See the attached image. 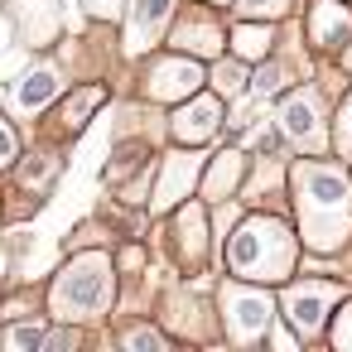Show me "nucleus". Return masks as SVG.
Returning a JSON list of instances; mask_svg holds the SVG:
<instances>
[{"mask_svg":"<svg viewBox=\"0 0 352 352\" xmlns=\"http://www.w3.org/2000/svg\"><path fill=\"white\" fill-rule=\"evenodd\" d=\"M58 92H63V73H58L54 63H34V68H25L20 82L10 87V107H15L20 116H39Z\"/></svg>","mask_w":352,"mask_h":352,"instance_id":"nucleus-7","label":"nucleus"},{"mask_svg":"<svg viewBox=\"0 0 352 352\" xmlns=\"http://www.w3.org/2000/svg\"><path fill=\"white\" fill-rule=\"evenodd\" d=\"M236 179H241V155H236V150H227V155H217V164H212V174H208L203 193H208V198H222Z\"/></svg>","mask_w":352,"mask_h":352,"instance_id":"nucleus-15","label":"nucleus"},{"mask_svg":"<svg viewBox=\"0 0 352 352\" xmlns=\"http://www.w3.org/2000/svg\"><path fill=\"white\" fill-rule=\"evenodd\" d=\"M338 294H342V289H338V285H328V280L289 285V289H285V318L294 323V333H299V338H314V333L323 328V309H328Z\"/></svg>","mask_w":352,"mask_h":352,"instance_id":"nucleus-6","label":"nucleus"},{"mask_svg":"<svg viewBox=\"0 0 352 352\" xmlns=\"http://www.w3.org/2000/svg\"><path fill=\"white\" fill-rule=\"evenodd\" d=\"M203 82H208L203 63H198L193 54L184 58V49H179V58H150V63H145L140 92H145L150 102H188Z\"/></svg>","mask_w":352,"mask_h":352,"instance_id":"nucleus-4","label":"nucleus"},{"mask_svg":"<svg viewBox=\"0 0 352 352\" xmlns=\"http://www.w3.org/2000/svg\"><path fill=\"white\" fill-rule=\"evenodd\" d=\"M299 227L314 251H333L352 232V179L338 164H299L294 169Z\"/></svg>","mask_w":352,"mask_h":352,"instance_id":"nucleus-1","label":"nucleus"},{"mask_svg":"<svg viewBox=\"0 0 352 352\" xmlns=\"http://www.w3.org/2000/svg\"><path fill=\"white\" fill-rule=\"evenodd\" d=\"M333 342L338 347H352V304L338 314V328H333Z\"/></svg>","mask_w":352,"mask_h":352,"instance_id":"nucleus-24","label":"nucleus"},{"mask_svg":"<svg viewBox=\"0 0 352 352\" xmlns=\"http://www.w3.org/2000/svg\"><path fill=\"white\" fill-rule=\"evenodd\" d=\"M294 236L285 222L275 217H251L232 241H227V265L241 275V280H285L294 270Z\"/></svg>","mask_w":352,"mask_h":352,"instance_id":"nucleus-2","label":"nucleus"},{"mask_svg":"<svg viewBox=\"0 0 352 352\" xmlns=\"http://www.w3.org/2000/svg\"><path fill=\"white\" fill-rule=\"evenodd\" d=\"M82 6H87L97 20H116V15L126 10V0H82Z\"/></svg>","mask_w":352,"mask_h":352,"instance_id":"nucleus-22","label":"nucleus"},{"mask_svg":"<svg viewBox=\"0 0 352 352\" xmlns=\"http://www.w3.org/2000/svg\"><path fill=\"white\" fill-rule=\"evenodd\" d=\"M121 342H126V347H164L169 338H164L160 328H131V333H126Z\"/></svg>","mask_w":352,"mask_h":352,"instance_id":"nucleus-20","label":"nucleus"},{"mask_svg":"<svg viewBox=\"0 0 352 352\" xmlns=\"http://www.w3.org/2000/svg\"><path fill=\"white\" fill-rule=\"evenodd\" d=\"M169 44L184 49V54H203V58H212V54L222 49V30H217V20H212L208 10H188V20L174 30Z\"/></svg>","mask_w":352,"mask_h":352,"instance_id":"nucleus-13","label":"nucleus"},{"mask_svg":"<svg viewBox=\"0 0 352 352\" xmlns=\"http://www.w3.org/2000/svg\"><path fill=\"white\" fill-rule=\"evenodd\" d=\"M198 169H203V160L188 150H174V155H164V179H160V188H155V208H174L193 184H198Z\"/></svg>","mask_w":352,"mask_h":352,"instance_id":"nucleus-11","label":"nucleus"},{"mask_svg":"<svg viewBox=\"0 0 352 352\" xmlns=\"http://www.w3.org/2000/svg\"><path fill=\"white\" fill-rule=\"evenodd\" d=\"M111 289H116V270H111V256L102 251H82L54 285H49V309L54 318H102L107 304H111Z\"/></svg>","mask_w":352,"mask_h":352,"instance_id":"nucleus-3","label":"nucleus"},{"mask_svg":"<svg viewBox=\"0 0 352 352\" xmlns=\"http://www.w3.org/2000/svg\"><path fill=\"white\" fill-rule=\"evenodd\" d=\"M280 131L294 140V145H323V126H318V97L314 92H294V97H285V107H280Z\"/></svg>","mask_w":352,"mask_h":352,"instance_id":"nucleus-9","label":"nucleus"},{"mask_svg":"<svg viewBox=\"0 0 352 352\" xmlns=\"http://www.w3.org/2000/svg\"><path fill=\"white\" fill-rule=\"evenodd\" d=\"M289 10V0H236V15L241 20H275Z\"/></svg>","mask_w":352,"mask_h":352,"instance_id":"nucleus-17","label":"nucleus"},{"mask_svg":"<svg viewBox=\"0 0 352 352\" xmlns=\"http://www.w3.org/2000/svg\"><path fill=\"white\" fill-rule=\"evenodd\" d=\"M217 126H222V102L217 97H203V92H193L188 102H179V111L169 121V131H174L179 145H198V140L217 135Z\"/></svg>","mask_w":352,"mask_h":352,"instance_id":"nucleus-8","label":"nucleus"},{"mask_svg":"<svg viewBox=\"0 0 352 352\" xmlns=\"http://www.w3.org/2000/svg\"><path fill=\"white\" fill-rule=\"evenodd\" d=\"M97 102H102V92H97V87H92V92H82L78 102H68V111H63V131H78V126H82V116H87Z\"/></svg>","mask_w":352,"mask_h":352,"instance_id":"nucleus-19","label":"nucleus"},{"mask_svg":"<svg viewBox=\"0 0 352 352\" xmlns=\"http://www.w3.org/2000/svg\"><path fill=\"white\" fill-rule=\"evenodd\" d=\"M222 314H227V338H232V342H256V338H265L275 304H270V294H261V289L222 285Z\"/></svg>","mask_w":352,"mask_h":352,"instance_id":"nucleus-5","label":"nucleus"},{"mask_svg":"<svg viewBox=\"0 0 352 352\" xmlns=\"http://www.w3.org/2000/svg\"><path fill=\"white\" fill-rule=\"evenodd\" d=\"M169 15H174V0H135L131 6V30H126V49L131 54L150 49L160 39V30L169 25Z\"/></svg>","mask_w":352,"mask_h":352,"instance_id":"nucleus-10","label":"nucleus"},{"mask_svg":"<svg viewBox=\"0 0 352 352\" xmlns=\"http://www.w3.org/2000/svg\"><path fill=\"white\" fill-rule=\"evenodd\" d=\"M208 6H227V0H208Z\"/></svg>","mask_w":352,"mask_h":352,"instance_id":"nucleus-25","label":"nucleus"},{"mask_svg":"<svg viewBox=\"0 0 352 352\" xmlns=\"http://www.w3.org/2000/svg\"><path fill=\"white\" fill-rule=\"evenodd\" d=\"M347 34H352V10L338 6V0H314V10H309V39H314V49H338Z\"/></svg>","mask_w":352,"mask_h":352,"instance_id":"nucleus-12","label":"nucleus"},{"mask_svg":"<svg viewBox=\"0 0 352 352\" xmlns=\"http://www.w3.org/2000/svg\"><path fill=\"white\" fill-rule=\"evenodd\" d=\"M270 25H236L232 30V44H236V54L241 58H265L270 54Z\"/></svg>","mask_w":352,"mask_h":352,"instance_id":"nucleus-14","label":"nucleus"},{"mask_svg":"<svg viewBox=\"0 0 352 352\" xmlns=\"http://www.w3.org/2000/svg\"><path fill=\"white\" fill-rule=\"evenodd\" d=\"M212 87L227 92V97H241V92H246V68H241V63H217V68H212Z\"/></svg>","mask_w":352,"mask_h":352,"instance_id":"nucleus-16","label":"nucleus"},{"mask_svg":"<svg viewBox=\"0 0 352 352\" xmlns=\"http://www.w3.org/2000/svg\"><path fill=\"white\" fill-rule=\"evenodd\" d=\"M15 164V131L6 126V116H0V169Z\"/></svg>","mask_w":352,"mask_h":352,"instance_id":"nucleus-23","label":"nucleus"},{"mask_svg":"<svg viewBox=\"0 0 352 352\" xmlns=\"http://www.w3.org/2000/svg\"><path fill=\"white\" fill-rule=\"evenodd\" d=\"M338 150L342 155H352V97L342 102V111H338Z\"/></svg>","mask_w":352,"mask_h":352,"instance_id":"nucleus-21","label":"nucleus"},{"mask_svg":"<svg viewBox=\"0 0 352 352\" xmlns=\"http://www.w3.org/2000/svg\"><path fill=\"white\" fill-rule=\"evenodd\" d=\"M0 342H6V347H44L49 333H44L39 323H20V328H6V333H0Z\"/></svg>","mask_w":352,"mask_h":352,"instance_id":"nucleus-18","label":"nucleus"}]
</instances>
